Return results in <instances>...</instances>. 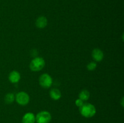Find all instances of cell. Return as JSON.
<instances>
[{
  "label": "cell",
  "mask_w": 124,
  "mask_h": 123,
  "mask_svg": "<svg viewBox=\"0 0 124 123\" xmlns=\"http://www.w3.org/2000/svg\"><path fill=\"white\" fill-rule=\"evenodd\" d=\"M96 67L97 64L96 63L94 62H90L87 66V69L90 71H94V70L96 68Z\"/></svg>",
  "instance_id": "cell-13"
},
{
  "label": "cell",
  "mask_w": 124,
  "mask_h": 123,
  "mask_svg": "<svg viewBox=\"0 0 124 123\" xmlns=\"http://www.w3.org/2000/svg\"><path fill=\"white\" fill-rule=\"evenodd\" d=\"M15 100V96L12 93H8L5 95L4 101L6 104H11Z\"/></svg>",
  "instance_id": "cell-12"
},
{
  "label": "cell",
  "mask_w": 124,
  "mask_h": 123,
  "mask_svg": "<svg viewBox=\"0 0 124 123\" xmlns=\"http://www.w3.org/2000/svg\"><path fill=\"white\" fill-rule=\"evenodd\" d=\"M39 83L40 86L45 89L50 88L53 83V80L51 76L48 74H43L41 75L39 79Z\"/></svg>",
  "instance_id": "cell-5"
},
{
  "label": "cell",
  "mask_w": 124,
  "mask_h": 123,
  "mask_svg": "<svg viewBox=\"0 0 124 123\" xmlns=\"http://www.w3.org/2000/svg\"><path fill=\"white\" fill-rule=\"evenodd\" d=\"M36 122L35 115L31 112L26 113L23 117L22 123H35Z\"/></svg>",
  "instance_id": "cell-9"
},
{
  "label": "cell",
  "mask_w": 124,
  "mask_h": 123,
  "mask_svg": "<svg viewBox=\"0 0 124 123\" xmlns=\"http://www.w3.org/2000/svg\"><path fill=\"white\" fill-rule=\"evenodd\" d=\"M92 58L95 62H99L102 61L104 59V54L102 51L99 48H95L93 50L92 53Z\"/></svg>",
  "instance_id": "cell-6"
},
{
  "label": "cell",
  "mask_w": 124,
  "mask_h": 123,
  "mask_svg": "<svg viewBox=\"0 0 124 123\" xmlns=\"http://www.w3.org/2000/svg\"><path fill=\"white\" fill-rule=\"evenodd\" d=\"M37 123H49L52 120V115L47 111H41L35 116Z\"/></svg>",
  "instance_id": "cell-3"
},
{
  "label": "cell",
  "mask_w": 124,
  "mask_h": 123,
  "mask_svg": "<svg viewBox=\"0 0 124 123\" xmlns=\"http://www.w3.org/2000/svg\"><path fill=\"white\" fill-rule=\"evenodd\" d=\"M46 62L43 58L36 57L30 62V69L33 72H38L44 68Z\"/></svg>",
  "instance_id": "cell-2"
},
{
  "label": "cell",
  "mask_w": 124,
  "mask_h": 123,
  "mask_svg": "<svg viewBox=\"0 0 124 123\" xmlns=\"http://www.w3.org/2000/svg\"><path fill=\"white\" fill-rule=\"evenodd\" d=\"M80 113L85 118H92L95 115L96 109L94 105L90 103H84L81 107H79Z\"/></svg>",
  "instance_id": "cell-1"
},
{
  "label": "cell",
  "mask_w": 124,
  "mask_h": 123,
  "mask_svg": "<svg viewBox=\"0 0 124 123\" xmlns=\"http://www.w3.org/2000/svg\"><path fill=\"white\" fill-rule=\"evenodd\" d=\"M90 96V94L89 92L87 90H82L81 92L79 94V98L82 100V101H87L89 99Z\"/></svg>",
  "instance_id": "cell-11"
},
{
  "label": "cell",
  "mask_w": 124,
  "mask_h": 123,
  "mask_svg": "<svg viewBox=\"0 0 124 123\" xmlns=\"http://www.w3.org/2000/svg\"><path fill=\"white\" fill-rule=\"evenodd\" d=\"M47 23H48V20H47V18L44 16H41L38 17L35 22L36 26L40 29L44 28L47 26Z\"/></svg>",
  "instance_id": "cell-7"
},
{
  "label": "cell",
  "mask_w": 124,
  "mask_h": 123,
  "mask_svg": "<svg viewBox=\"0 0 124 123\" xmlns=\"http://www.w3.org/2000/svg\"><path fill=\"white\" fill-rule=\"evenodd\" d=\"M15 100L21 106H26L30 101V96L25 92H19L15 95Z\"/></svg>",
  "instance_id": "cell-4"
},
{
  "label": "cell",
  "mask_w": 124,
  "mask_h": 123,
  "mask_svg": "<svg viewBox=\"0 0 124 123\" xmlns=\"http://www.w3.org/2000/svg\"><path fill=\"white\" fill-rule=\"evenodd\" d=\"M21 79V75L17 71H12L8 75V80L12 83H17Z\"/></svg>",
  "instance_id": "cell-8"
},
{
  "label": "cell",
  "mask_w": 124,
  "mask_h": 123,
  "mask_svg": "<svg viewBox=\"0 0 124 123\" xmlns=\"http://www.w3.org/2000/svg\"><path fill=\"white\" fill-rule=\"evenodd\" d=\"M75 104H76V106H78V107H80L84 104V101H82V100H81L80 98H78L76 100V101H75Z\"/></svg>",
  "instance_id": "cell-14"
},
{
  "label": "cell",
  "mask_w": 124,
  "mask_h": 123,
  "mask_svg": "<svg viewBox=\"0 0 124 123\" xmlns=\"http://www.w3.org/2000/svg\"><path fill=\"white\" fill-rule=\"evenodd\" d=\"M123 102H124V98H122V102H121V105H122V107H124V103H123Z\"/></svg>",
  "instance_id": "cell-15"
},
{
  "label": "cell",
  "mask_w": 124,
  "mask_h": 123,
  "mask_svg": "<svg viewBox=\"0 0 124 123\" xmlns=\"http://www.w3.org/2000/svg\"><path fill=\"white\" fill-rule=\"evenodd\" d=\"M50 96L53 100H58L61 98V92L56 88H53L50 91Z\"/></svg>",
  "instance_id": "cell-10"
}]
</instances>
